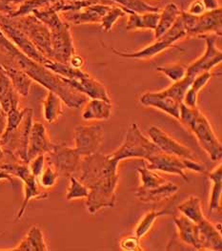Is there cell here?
<instances>
[{
	"label": "cell",
	"instance_id": "ffe728a7",
	"mask_svg": "<svg viewBox=\"0 0 222 251\" xmlns=\"http://www.w3.org/2000/svg\"><path fill=\"white\" fill-rule=\"evenodd\" d=\"M140 102L145 106L156 108L173 118L179 120L180 103L168 96L163 91L145 93L141 96Z\"/></svg>",
	"mask_w": 222,
	"mask_h": 251
},
{
	"label": "cell",
	"instance_id": "d4e9b609",
	"mask_svg": "<svg viewBox=\"0 0 222 251\" xmlns=\"http://www.w3.org/2000/svg\"><path fill=\"white\" fill-rule=\"evenodd\" d=\"M85 104L82 111V119L84 121H106L110 119L112 109L111 101L91 99Z\"/></svg>",
	"mask_w": 222,
	"mask_h": 251
},
{
	"label": "cell",
	"instance_id": "52a82bcc",
	"mask_svg": "<svg viewBox=\"0 0 222 251\" xmlns=\"http://www.w3.org/2000/svg\"><path fill=\"white\" fill-rule=\"evenodd\" d=\"M10 22L24 33L37 50L45 57L53 60V49L51 43L50 29L33 14H28L17 18L7 15Z\"/></svg>",
	"mask_w": 222,
	"mask_h": 251
},
{
	"label": "cell",
	"instance_id": "8992f818",
	"mask_svg": "<svg viewBox=\"0 0 222 251\" xmlns=\"http://www.w3.org/2000/svg\"><path fill=\"white\" fill-rule=\"evenodd\" d=\"M34 110L27 108L25 116L16 129L11 132H4L0 136V145L5 154L12 156L15 160L28 163V143L31 128L33 126Z\"/></svg>",
	"mask_w": 222,
	"mask_h": 251
},
{
	"label": "cell",
	"instance_id": "cb8c5ba5",
	"mask_svg": "<svg viewBox=\"0 0 222 251\" xmlns=\"http://www.w3.org/2000/svg\"><path fill=\"white\" fill-rule=\"evenodd\" d=\"M0 66L9 76L13 86L17 90L19 95L22 97H28L33 79L10 60L1 62Z\"/></svg>",
	"mask_w": 222,
	"mask_h": 251
},
{
	"label": "cell",
	"instance_id": "f6af8a7d",
	"mask_svg": "<svg viewBox=\"0 0 222 251\" xmlns=\"http://www.w3.org/2000/svg\"><path fill=\"white\" fill-rule=\"evenodd\" d=\"M205 7H204L203 3L201 0H195L190 8H189V11L188 13L190 15H193V16H200L205 13Z\"/></svg>",
	"mask_w": 222,
	"mask_h": 251
},
{
	"label": "cell",
	"instance_id": "d6a6232c",
	"mask_svg": "<svg viewBox=\"0 0 222 251\" xmlns=\"http://www.w3.org/2000/svg\"><path fill=\"white\" fill-rule=\"evenodd\" d=\"M62 100L54 92L49 91L44 102H43V113L44 119L47 123L53 124L62 115Z\"/></svg>",
	"mask_w": 222,
	"mask_h": 251
},
{
	"label": "cell",
	"instance_id": "9a60e30c",
	"mask_svg": "<svg viewBox=\"0 0 222 251\" xmlns=\"http://www.w3.org/2000/svg\"><path fill=\"white\" fill-rule=\"evenodd\" d=\"M104 131L100 125L77 126L74 128V148L82 158L98 152L103 142Z\"/></svg>",
	"mask_w": 222,
	"mask_h": 251
},
{
	"label": "cell",
	"instance_id": "2e32d148",
	"mask_svg": "<svg viewBox=\"0 0 222 251\" xmlns=\"http://www.w3.org/2000/svg\"><path fill=\"white\" fill-rule=\"evenodd\" d=\"M148 134L150 140L158 147L162 153L177 156L182 159L195 160L194 152L191 149L170 137L160 128L156 126H151Z\"/></svg>",
	"mask_w": 222,
	"mask_h": 251
},
{
	"label": "cell",
	"instance_id": "74e56055",
	"mask_svg": "<svg viewBox=\"0 0 222 251\" xmlns=\"http://www.w3.org/2000/svg\"><path fill=\"white\" fill-rule=\"evenodd\" d=\"M56 1H59V0H26L21 5H19L18 9L14 13L8 16L11 18H17L20 16L28 15V14H31L34 10H39V9H44L46 7H49Z\"/></svg>",
	"mask_w": 222,
	"mask_h": 251
},
{
	"label": "cell",
	"instance_id": "7402d4cb",
	"mask_svg": "<svg viewBox=\"0 0 222 251\" xmlns=\"http://www.w3.org/2000/svg\"><path fill=\"white\" fill-rule=\"evenodd\" d=\"M174 224L177 226L178 238L183 244L193 247L197 251H202L200 228L197 224L182 214L174 218Z\"/></svg>",
	"mask_w": 222,
	"mask_h": 251
},
{
	"label": "cell",
	"instance_id": "603a6c76",
	"mask_svg": "<svg viewBox=\"0 0 222 251\" xmlns=\"http://www.w3.org/2000/svg\"><path fill=\"white\" fill-rule=\"evenodd\" d=\"M197 225L200 228L202 251H222V233L218 226L211 223L206 217Z\"/></svg>",
	"mask_w": 222,
	"mask_h": 251
},
{
	"label": "cell",
	"instance_id": "d6986e66",
	"mask_svg": "<svg viewBox=\"0 0 222 251\" xmlns=\"http://www.w3.org/2000/svg\"><path fill=\"white\" fill-rule=\"evenodd\" d=\"M110 6L102 3H96L86 7L77 12L61 13L63 20L69 24H86V23H100L104 15L110 10Z\"/></svg>",
	"mask_w": 222,
	"mask_h": 251
},
{
	"label": "cell",
	"instance_id": "44dd1931",
	"mask_svg": "<svg viewBox=\"0 0 222 251\" xmlns=\"http://www.w3.org/2000/svg\"><path fill=\"white\" fill-rule=\"evenodd\" d=\"M64 79L73 88L79 91L90 99H100L111 101L106 87L100 81L91 76L88 73L78 79H68L65 77Z\"/></svg>",
	"mask_w": 222,
	"mask_h": 251
},
{
	"label": "cell",
	"instance_id": "30bf717a",
	"mask_svg": "<svg viewBox=\"0 0 222 251\" xmlns=\"http://www.w3.org/2000/svg\"><path fill=\"white\" fill-rule=\"evenodd\" d=\"M148 162V164L146 165L149 169L178 175L185 180H188L185 174L187 169L200 174H205L207 172V169L203 164L197 162L196 160L182 159L177 156L162 153L161 151L153 156Z\"/></svg>",
	"mask_w": 222,
	"mask_h": 251
},
{
	"label": "cell",
	"instance_id": "5bb4252c",
	"mask_svg": "<svg viewBox=\"0 0 222 251\" xmlns=\"http://www.w3.org/2000/svg\"><path fill=\"white\" fill-rule=\"evenodd\" d=\"M0 30L19 51L26 54L31 59L42 65H45L50 60L37 50L36 46L24 33H22L19 28L10 22L7 15L0 14Z\"/></svg>",
	"mask_w": 222,
	"mask_h": 251
},
{
	"label": "cell",
	"instance_id": "3957f363",
	"mask_svg": "<svg viewBox=\"0 0 222 251\" xmlns=\"http://www.w3.org/2000/svg\"><path fill=\"white\" fill-rule=\"evenodd\" d=\"M178 121L196 136L211 161L222 160V143L217 138L210 122L199 108H190L184 103H180Z\"/></svg>",
	"mask_w": 222,
	"mask_h": 251
},
{
	"label": "cell",
	"instance_id": "1f68e13d",
	"mask_svg": "<svg viewBox=\"0 0 222 251\" xmlns=\"http://www.w3.org/2000/svg\"><path fill=\"white\" fill-rule=\"evenodd\" d=\"M178 209L182 215L187 217L189 220H191L195 224H199L205 218L203 210H202L201 201L200 198L196 196L188 198L186 201L181 202L178 206Z\"/></svg>",
	"mask_w": 222,
	"mask_h": 251
},
{
	"label": "cell",
	"instance_id": "484cf974",
	"mask_svg": "<svg viewBox=\"0 0 222 251\" xmlns=\"http://www.w3.org/2000/svg\"><path fill=\"white\" fill-rule=\"evenodd\" d=\"M19 95L13 86L9 76L0 66V105L8 113L12 109L19 108Z\"/></svg>",
	"mask_w": 222,
	"mask_h": 251
},
{
	"label": "cell",
	"instance_id": "4dcf8cb0",
	"mask_svg": "<svg viewBox=\"0 0 222 251\" xmlns=\"http://www.w3.org/2000/svg\"><path fill=\"white\" fill-rule=\"evenodd\" d=\"M209 179L212 181V192L210 198L209 210L216 212L221 209V201L222 195V166L220 164L212 172L208 174Z\"/></svg>",
	"mask_w": 222,
	"mask_h": 251
},
{
	"label": "cell",
	"instance_id": "f1b7e54d",
	"mask_svg": "<svg viewBox=\"0 0 222 251\" xmlns=\"http://www.w3.org/2000/svg\"><path fill=\"white\" fill-rule=\"evenodd\" d=\"M180 10L175 3H169L164 7L161 14H159L158 24L155 30V39L163 36L171 27L175 24L177 19L180 16Z\"/></svg>",
	"mask_w": 222,
	"mask_h": 251
},
{
	"label": "cell",
	"instance_id": "83f0119b",
	"mask_svg": "<svg viewBox=\"0 0 222 251\" xmlns=\"http://www.w3.org/2000/svg\"><path fill=\"white\" fill-rule=\"evenodd\" d=\"M14 251H47L48 248L44 240V236L40 228L33 226L30 228L26 237L21 241L19 246L13 250Z\"/></svg>",
	"mask_w": 222,
	"mask_h": 251
},
{
	"label": "cell",
	"instance_id": "f907efd6",
	"mask_svg": "<svg viewBox=\"0 0 222 251\" xmlns=\"http://www.w3.org/2000/svg\"><path fill=\"white\" fill-rule=\"evenodd\" d=\"M4 157H5V152H4V150L2 149V147L0 145V161H2L4 159Z\"/></svg>",
	"mask_w": 222,
	"mask_h": 251
},
{
	"label": "cell",
	"instance_id": "bcb514c9",
	"mask_svg": "<svg viewBox=\"0 0 222 251\" xmlns=\"http://www.w3.org/2000/svg\"><path fill=\"white\" fill-rule=\"evenodd\" d=\"M69 65L72 66L74 69H81L84 65V59L81 55L74 54L69 61Z\"/></svg>",
	"mask_w": 222,
	"mask_h": 251
},
{
	"label": "cell",
	"instance_id": "e575fe53",
	"mask_svg": "<svg viewBox=\"0 0 222 251\" xmlns=\"http://www.w3.org/2000/svg\"><path fill=\"white\" fill-rule=\"evenodd\" d=\"M172 210L163 209V210H152L148 213L143 216V218L140 220L139 224L137 225L135 228V236L139 239L144 237L146 234L150 232V230L153 228L155 222L161 216L171 214Z\"/></svg>",
	"mask_w": 222,
	"mask_h": 251
},
{
	"label": "cell",
	"instance_id": "b9f144b4",
	"mask_svg": "<svg viewBox=\"0 0 222 251\" xmlns=\"http://www.w3.org/2000/svg\"><path fill=\"white\" fill-rule=\"evenodd\" d=\"M58 177H59V175L56 172V169L52 165L47 163V165L45 166L43 172L38 177L37 180L41 187L48 189V188H51L56 185Z\"/></svg>",
	"mask_w": 222,
	"mask_h": 251
},
{
	"label": "cell",
	"instance_id": "ee69618b",
	"mask_svg": "<svg viewBox=\"0 0 222 251\" xmlns=\"http://www.w3.org/2000/svg\"><path fill=\"white\" fill-rule=\"evenodd\" d=\"M45 155L41 154L38 155L37 157H35L34 159H32L30 162H28V166L30 168L31 173L38 179V177L41 175V173L43 172L44 168H45Z\"/></svg>",
	"mask_w": 222,
	"mask_h": 251
},
{
	"label": "cell",
	"instance_id": "d590c367",
	"mask_svg": "<svg viewBox=\"0 0 222 251\" xmlns=\"http://www.w3.org/2000/svg\"><path fill=\"white\" fill-rule=\"evenodd\" d=\"M117 3L122 10L131 11L136 14H146V13H158V7L152 6L146 0H111Z\"/></svg>",
	"mask_w": 222,
	"mask_h": 251
},
{
	"label": "cell",
	"instance_id": "7bdbcfd3",
	"mask_svg": "<svg viewBox=\"0 0 222 251\" xmlns=\"http://www.w3.org/2000/svg\"><path fill=\"white\" fill-rule=\"evenodd\" d=\"M120 249L122 251H143V249L140 246V239L134 236H128L124 237L119 242Z\"/></svg>",
	"mask_w": 222,
	"mask_h": 251
},
{
	"label": "cell",
	"instance_id": "ac0fdd59",
	"mask_svg": "<svg viewBox=\"0 0 222 251\" xmlns=\"http://www.w3.org/2000/svg\"><path fill=\"white\" fill-rule=\"evenodd\" d=\"M56 144H53L49 139L47 129L41 123L35 122L31 128L29 143H28V162L41 154H48L54 148Z\"/></svg>",
	"mask_w": 222,
	"mask_h": 251
},
{
	"label": "cell",
	"instance_id": "60d3db41",
	"mask_svg": "<svg viewBox=\"0 0 222 251\" xmlns=\"http://www.w3.org/2000/svg\"><path fill=\"white\" fill-rule=\"evenodd\" d=\"M158 72L163 73L171 80L174 82L182 79L187 75V68L185 66L178 63L169 64L165 66H159L156 68Z\"/></svg>",
	"mask_w": 222,
	"mask_h": 251
},
{
	"label": "cell",
	"instance_id": "e0dca14e",
	"mask_svg": "<svg viewBox=\"0 0 222 251\" xmlns=\"http://www.w3.org/2000/svg\"><path fill=\"white\" fill-rule=\"evenodd\" d=\"M206 43V50L203 55L197 61L187 67V75L195 77L202 72H210L215 66L219 65L222 60V52L217 46L216 37L209 35L200 36Z\"/></svg>",
	"mask_w": 222,
	"mask_h": 251
},
{
	"label": "cell",
	"instance_id": "8d00e7d4",
	"mask_svg": "<svg viewBox=\"0 0 222 251\" xmlns=\"http://www.w3.org/2000/svg\"><path fill=\"white\" fill-rule=\"evenodd\" d=\"M194 78L195 77H193L189 75H186L182 79L174 82L173 85H171L167 89L163 90V92L168 96L172 97L174 100H176L178 102L182 103L186 92L190 88Z\"/></svg>",
	"mask_w": 222,
	"mask_h": 251
},
{
	"label": "cell",
	"instance_id": "4fadbf2b",
	"mask_svg": "<svg viewBox=\"0 0 222 251\" xmlns=\"http://www.w3.org/2000/svg\"><path fill=\"white\" fill-rule=\"evenodd\" d=\"M50 31L53 60L69 64L71 57L75 54L70 24L62 19V21L56 24V26L50 28Z\"/></svg>",
	"mask_w": 222,
	"mask_h": 251
},
{
	"label": "cell",
	"instance_id": "7c38bea8",
	"mask_svg": "<svg viewBox=\"0 0 222 251\" xmlns=\"http://www.w3.org/2000/svg\"><path fill=\"white\" fill-rule=\"evenodd\" d=\"M45 160L56 169L59 176L70 177L79 170L82 157L75 148L56 144L55 148L45 155Z\"/></svg>",
	"mask_w": 222,
	"mask_h": 251
},
{
	"label": "cell",
	"instance_id": "9c48e42d",
	"mask_svg": "<svg viewBox=\"0 0 222 251\" xmlns=\"http://www.w3.org/2000/svg\"><path fill=\"white\" fill-rule=\"evenodd\" d=\"M0 168L11 174L12 176H16L21 179L24 183V200L19 209L17 220L22 218L29 201L33 199H46L48 197V193L42 191L39 187V183L37 178L31 173L28 163L23 162H6L1 163Z\"/></svg>",
	"mask_w": 222,
	"mask_h": 251
},
{
	"label": "cell",
	"instance_id": "7dc6e473",
	"mask_svg": "<svg viewBox=\"0 0 222 251\" xmlns=\"http://www.w3.org/2000/svg\"><path fill=\"white\" fill-rule=\"evenodd\" d=\"M206 11H213L220 8L218 0H201Z\"/></svg>",
	"mask_w": 222,
	"mask_h": 251
},
{
	"label": "cell",
	"instance_id": "277c9868",
	"mask_svg": "<svg viewBox=\"0 0 222 251\" xmlns=\"http://www.w3.org/2000/svg\"><path fill=\"white\" fill-rule=\"evenodd\" d=\"M142 162V165L137 167L141 185L134 194L140 201L146 203L158 202L172 197L178 191L179 187L177 184L164 179L155 170L149 169L144 160Z\"/></svg>",
	"mask_w": 222,
	"mask_h": 251
},
{
	"label": "cell",
	"instance_id": "4316f807",
	"mask_svg": "<svg viewBox=\"0 0 222 251\" xmlns=\"http://www.w3.org/2000/svg\"><path fill=\"white\" fill-rule=\"evenodd\" d=\"M128 16V21L126 25V29L128 31L138 30V29H149L155 30L158 20V13H146V14H136L131 11L123 10Z\"/></svg>",
	"mask_w": 222,
	"mask_h": 251
},
{
	"label": "cell",
	"instance_id": "5b68a950",
	"mask_svg": "<svg viewBox=\"0 0 222 251\" xmlns=\"http://www.w3.org/2000/svg\"><path fill=\"white\" fill-rule=\"evenodd\" d=\"M158 152H160L158 147L142 134L137 125L132 124L128 127L123 144L110 154V156L118 162L132 158L148 162Z\"/></svg>",
	"mask_w": 222,
	"mask_h": 251
},
{
	"label": "cell",
	"instance_id": "ab89813d",
	"mask_svg": "<svg viewBox=\"0 0 222 251\" xmlns=\"http://www.w3.org/2000/svg\"><path fill=\"white\" fill-rule=\"evenodd\" d=\"M89 195V189L80 180L74 176H70V186L68 188L66 199L71 201L74 199L87 198Z\"/></svg>",
	"mask_w": 222,
	"mask_h": 251
},
{
	"label": "cell",
	"instance_id": "c3c4849f",
	"mask_svg": "<svg viewBox=\"0 0 222 251\" xmlns=\"http://www.w3.org/2000/svg\"><path fill=\"white\" fill-rule=\"evenodd\" d=\"M7 126V113L3 110V108L0 105V136L5 131V128Z\"/></svg>",
	"mask_w": 222,
	"mask_h": 251
},
{
	"label": "cell",
	"instance_id": "6da1fadb",
	"mask_svg": "<svg viewBox=\"0 0 222 251\" xmlns=\"http://www.w3.org/2000/svg\"><path fill=\"white\" fill-rule=\"evenodd\" d=\"M118 163L110 154L105 155L99 152L82 158L79 180L89 189L86 206L91 214L115 205L119 179Z\"/></svg>",
	"mask_w": 222,
	"mask_h": 251
},
{
	"label": "cell",
	"instance_id": "f35d334b",
	"mask_svg": "<svg viewBox=\"0 0 222 251\" xmlns=\"http://www.w3.org/2000/svg\"><path fill=\"white\" fill-rule=\"evenodd\" d=\"M126 13L122 10L120 6H112L110 10L104 15V17L101 19L100 24L102 26V29L105 32H110L114 23L122 17H125Z\"/></svg>",
	"mask_w": 222,
	"mask_h": 251
},
{
	"label": "cell",
	"instance_id": "681fc988",
	"mask_svg": "<svg viewBox=\"0 0 222 251\" xmlns=\"http://www.w3.org/2000/svg\"><path fill=\"white\" fill-rule=\"evenodd\" d=\"M2 179H6V180L10 181L11 183L14 182V179H13L12 175L9 174L8 172H6L5 170H3L2 168H0V180H2Z\"/></svg>",
	"mask_w": 222,
	"mask_h": 251
},
{
	"label": "cell",
	"instance_id": "ba28073f",
	"mask_svg": "<svg viewBox=\"0 0 222 251\" xmlns=\"http://www.w3.org/2000/svg\"><path fill=\"white\" fill-rule=\"evenodd\" d=\"M179 18L182 21L187 36H201L209 33L222 35V10L218 8L207 11L200 16H193L181 11Z\"/></svg>",
	"mask_w": 222,
	"mask_h": 251
},
{
	"label": "cell",
	"instance_id": "7a4b0ae2",
	"mask_svg": "<svg viewBox=\"0 0 222 251\" xmlns=\"http://www.w3.org/2000/svg\"><path fill=\"white\" fill-rule=\"evenodd\" d=\"M0 52L7 56L8 60L26 73L33 80L56 94L68 107L81 108L88 101V97L68 84L63 76L49 70L44 65L31 59L19 51L4 36L2 31L0 32Z\"/></svg>",
	"mask_w": 222,
	"mask_h": 251
},
{
	"label": "cell",
	"instance_id": "836d02e7",
	"mask_svg": "<svg viewBox=\"0 0 222 251\" xmlns=\"http://www.w3.org/2000/svg\"><path fill=\"white\" fill-rule=\"evenodd\" d=\"M104 0H59L49 7L56 13H65V12H77L86 7H89L96 3H101Z\"/></svg>",
	"mask_w": 222,
	"mask_h": 251
},
{
	"label": "cell",
	"instance_id": "8fae6325",
	"mask_svg": "<svg viewBox=\"0 0 222 251\" xmlns=\"http://www.w3.org/2000/svg\"><path fill=\"white\" fill-rule=\"evenodd\" d=\"M187 36L185 29L183 27L182 21L180 18L177 19L175 24L171 27V29L166 32L163 36L156 38L155 42L151 44L148 47L134 52V53H123L115 49H111V51L119 56L126 57V58H133V59H147L151 58L156 54H160L161 52L165 51L168 48L172 47L177 41L184 38Z\"/></svg>",
	"mask_w": 222,
	"mask_h": 251
},
{
	"label": "cell",
	"instance_id": "f546056e",
	"mask_svg": "<svg viewBox=\"0 0 222 251\" xmlns=\"http://www.w3.org/2000/svg\"><path fill=\"white\" fill-rule=\"evenodd\" d=\"M212 74L210 72H202L195 76L190 88L186 92L182 103L190 108L198 107L199 93L203 89L210 81Z\"/></svg>",
	"mask_w": 222,
	"mask_h": 251
}]
</instances>
